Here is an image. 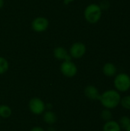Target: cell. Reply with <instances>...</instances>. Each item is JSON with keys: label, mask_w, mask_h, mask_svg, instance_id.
<instances>
[{"label": "cell", "mask_w": 130, "mask_h": 131, "mask_svg": "<svg viewBox=\"0 0 130 131\" xmlns=\"http://www.w3.org/2000/svg\"><path fill=\"white\" fill-rule=\"evenodd\" d=\"M121 97L120 93L116 90L110 89L100 94L99 101L104 108L113 110L120 105Z\"/></svg>", "instance_id": "cell-1"}, {"label": "cell", "mask_w": 130, "mask_h": 131, "mask_svg": "<svg viewBox=\"0 0 130 131\" xmlns=\"http://www.w3.org/2000/svg\"><path fill=\"white\" fill-rule=\"evenodd\" d=\"M84 16L85 20L90 24L97 23L102 16V9L98 4L92 3L88 5L84 12Z\"/></svg>", "instance_id": "cell-2"}, {"label": "cell", "mask_w": 130, "mask_h": 131, "mask_svg": "<svg viewBox=\"0 0 130 131\" xmlns=\"http://www.w3.org/2000/svg\"><path fill=\"white\" fill-rule=\"evenodd\" d=\"M115 90L120 93H126L130 90V76L126 73H120L114 78Z\"/></svg>", "instance_id": "cell-3"}, {"label": "cell", "mask_w": 130, "mask_h": 131, "mask_svg": "<svg viewBox=\"0 0 130 131\" xmlns=\"http://www.w3.org/2000/svg\"><path fill=\"white\" fill-rule=\"evenodd\" d=\"M29 111L34 115H41L44 114L46 105L44 102L38 97H33L28 102Z\"/></svg>", "instance_id": "cell-4"}, {"label": "cell", "mask_w": 130, "mask_h": 131, "mask_svg": "<svg viewBox=\"0 0 130 131\" xmlns=\"http://www.w3.org/2000/svg\"><path fill=\"white\" fill-rule=\"evenodd\" d=\"M61 72L66 78H74L77 74V65L70 61H64L60 67Z\"/></svg>", "instance_id": "cell-5"}, {"label": "cell", "mask_w": 130, "mask_h": 131, "mask_svg": "<svg viewBox=\"0 0 130 131\" xmlns=\"http://www.w3.org/2000/svg\"><path fill=\"white\" fill-rule=\"evenodd\" d=\"M87 51L86 45L80 41L74 42L71 45L69 49V54L72 58L79 59L84 56Z\"/></svg>", "instance_id": "cell-6"}, {"label": "cell", "mask_w": 130, "mask_h": 131, "mask_svg": "<svg viewBox=\"0 0 130 131\" xmlns=\"http://www.w3.org/2000/svg\"><path fill=\"white\" fill-rule=\"evenodd\" d=\"M31 28L34 31L41 33L45 31L49 26V21L45 17H37L31 21Z\"/></svg>", "instance_id": "cell-7"}, {"label": "cell", "mask_w": 130, "mask_h": 131, "mask_svg": "<svg viewBox=\"0 0 130 131\" xmlns=\"http://www.w3.org/2000/svg\"><path fill=\"white\" fill-rule=\"evenodd\" d=\"M54 54V57L55 58H57V60H61V61H70L71 60V57L69 54V52L67 51V50L61 46L57 47L54 49L53 51Z\"/></svg>", "instance_id": "cell-8"}, {"label": "cell", "mask_w": 130, "mask_h": 131, "mask_svg": "<svg viewBox=\"0 0 130 131\" xmlns=\"http://www.w3.org/2000/svg\"><path fill=\"white\" fill-rule=\"evenodd\" d=\"M84 95L90 100L99 101L100 93L97 88L93 85H88L84 88Z\"/></svg>", "instance_id": "cell-9"}, {"label": "cell", "mask_w": 130, "mask_h": 131, "mask_svg": "<svg viewBox=\"0 0 130 131\" xmlns=\"http://www.w3.org/2000/svg\"><path fill=\"white\" fill-rule=\"evenodd\" d=\"M102 71L105 76H107L108 78H112V77H115L116 75L117 68L113 63L107 62L103 65Z\"/></svg>", "instance_id": "cell-10"}, {"label": "cell", "mask_w": 130, "mask_h": 131, "mask_svg": "<svg viewBox=\"0 0 130 131\" xmlns=\"http://www.w3.org/2000/svg\"><path fill=\"white\" fill-rule=\"evenodd\" d=\"M122 128L119 122L111 120L105 122L103 126V131H121Z\"/></svg>", "instance_id": "cell-11"}, {"label": "cell", "mask_w": 130, "mask_h": 131, "mask_svg": "<svg viewBox=\"0 0 130 131\" xmlns=\"http://www.w3.org/2000/svg\"><path fill=\"white\" fill-rule=\"evenodd\" d=\"M43 120L46 124L52 125L57 121V115L52 111H48L46 112H44Z\"/></svg>", "instance_id": "cell-12"}, {"label": "cell", "mask_w": 130, "mask_h": 131, "mask_svg": "<svg viewBox=\"0 0 130 131\" xmlns=\"http://www.w3.org/2000/svg\"><path fill=\"white\" fill-rule=\"evenodd\" d=\"M11 109L5 104L0 105V117L2 118H8L11 115Z\"/></svg>", "instance_id": "cell-13"}, {"label": "cell", "mask_w": 130, "mask_h": 131, "mask_svg": "<svg viewBox=\"0 0 130 131\" xmlns=\"http://www.w3.org/2000/svg\"><path fill=\"white\" fill-rule=\"evenodd\" d=\"M113 113H112L111 110H110V109L104 108L100 113V117L105 122L113 120Z\"/></svg>", "instance_id": "cell-14"}, {"label": "cell", "mask_w": 130, "mask_h": 131, "mask_svg": "<svg viewBox=\"0 0 130 131\" xmlns=\"http://www.w3.org/2000/svg\"><path fill=\"white\" fill-rule=\"evenodd\" d=\"M121 107L126 111H130V94L126 95L123 97H121L120 104Z\"/></svg>", "instance_id": "cell-15"}, {"label": "cell", "mask_w": 130, "mask_h": 131, "mask_svg": "<svg viewBox=\"0 0 130 131\" xmlns=\"http://www.w3.org/2000/svg\"><path fill=\"white\" fill-rule=\"evenodd\" d=\"M8 68H9V64L8 61L5 58L0 56V74H3L5 72H7Z\"/></svg>", "instance_id": "cell-16"}, {"label": "cell", "mask_w": 130, "mask_h": 131, "mask_svg": "<svg viewBox=\"0 0 130 131\" xmlns=\"http://www.w3.org/2000/svg\"><path fill=\"white\" fill-rule=\"evenodd\" d=\"M121 128L125 130L130 124V117L128 116H123L120 118V121H118Z\"/></svg>", "instance_id": "cell-17"}, {"label": "cell", "mask_w": 130, "mask_h": 131, "mask_svg": "<svg viewBox=\"0 0 130 131\" xmlns=\"http://www.w3.org/2000/svg\"><path fill=\"white\" fill-rule=\"evenodd\" d=\"M100 8H101L102 10H103V9H107V8H109L110 4H109V2H108L107 1L105 0V1H103V2H101V4L100 5Z\"/></svg>", "instance_id": "cell-18"}, {"label": "cell", "mask_w": 130, "mask_h": 131, "mask_svg": "<svg viewBox=\"0 0 130 131\" xmlns=\"http://www.w3.org/2000/svg\"><path fill=\"white\" fill-rule=\"evenodd\" d=\"M30 131H44V130L41 127H34Z\"/></svg>", "instance_id": "cell-19"}, {"label": "cell", "mask_w": 130, "mask_h": 131, "mask_svg": "<svg viewBox=\"0 0 130 131\" xmlns=\"http://www.w3.org/2000/svg\"><path fill=\"white\" fill-rule=\"evenodd\" d=\"M63 1H64V3L65 5H69V4H70L71 2H73L75 0H63Z\"/></svg>", "instance_id": "cell-20"}, {"label": "cell", "mask_w": 130, "mask_h": 131, "mask_svg": "<svg viewBox=\"0 0 130 131\" xmlns=\"http://www.w3.org/2000/svg\"><path fill=\"white\" fill-rule=\"evenodd\" d=\"M4 6V0H0V8Z\"/></svg>", "instance_id": "cell-21"}, {"label": "cell", "mask_w": 130, "mask_h": 131, "mask_svg": "<svg viewBox=\"0 0 130 131\" xmlns=\"http://www.w3.org/2000/svg\"><path fill=\"white\" fill-rule=\"evenodd\" d=\"M125 130V131H130V124L129 125V126H128V127H126V129H125V130Z\"/></svg>", "instance_id": "cell-22"}, {"label": "cell", "mask_w": 130, "mask_h": 131, "mask_svg": "<svg viewBox=\"0 0 130 131\" xmlns=\"http://www.w3.org/2000/svg\"><path fill=\"white\" fill-rule=\"evenodd\" d=\"M0 124H1V120H0Z\"/></svg>", "instance_id": "cell-23"}]
</instances>
